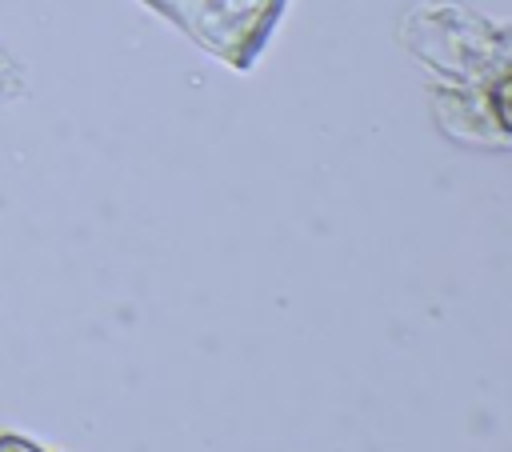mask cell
<instances>
[{
	"label": "cell",
	"instance_id": "cell-1",
	"mask_svg": "<svg viewBox=\"0 0 512 452\" xmlns=\"http://www.w3.org/2000/svg\"><path fill=\"white\" fill-rule=\"evenodd\" d=\"M492 104H496V120H500V128H508V124H512V120H508V80H500V84H496Z\"/></svg>",
	"mask_w": 512,
	"mask_h": 452
},
{
	"label": "cell",
	"instance_id": "cell-2",
	"mask_svg": "<svg viewBox=\"0 0 512 452\" xmlns=\"http://www.w3.org/2000/svg\"><path fill=\"white\" fill-rule=\"evenodd\" d=\"M0 452H44V448H36V444H28L20 436H0Z\"/></svg>",
	"mask_w": 512,
	"mask_h": 452
}]
</instances>
